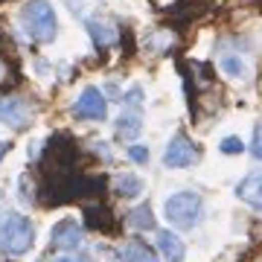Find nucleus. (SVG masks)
Segmentation results:
<instances>
[{"mask_svg": "<svg viewBox=\"0 0 262 262\" xmlns=\"http://www.w3.org/2000/svg\"><path fill=\"white\" fill-rule=\"evenodd\" d=\"M20 20H24V29L27 35L38 44H50L56 41L58 35V18H56V9L50 0H29L24 12H20Z\"/></svg>", "mask_w": 262, "mask_h": 262, "instance_id": "1", "label": "nucleus"}, {"mask_svg": "<svg viewBox=\"0 0 262 262\" xmlns=\"http://www.w3.org/2000/svg\"><path fill=\"white\" fill-rule=\"evenodd\" d=\"M163 213H166L169 225H175L178 230H192V227H198L201 215H204V201H201L198 192L184 189V192H175V195L166 198Z\"/></svg>", "mask_w": 262, "mask_h": 262, "instance_id": "2", "label": "nucleus"}, {"mask_svg": "<svg viewBox=\"0 0 262 262\" xmlns=\"http://www.w3.org/2000/svg\"><path fill=\"white\" fill-rule=\"evenodd\" d=\"M35 242V227L27 215H9L0 225V253L6 256H20Z\"/></svg>", "mask_w": 262, "mask_h": 262, "instance_id": "3", "label": "nucleus"}, {"mask_svg": "<svg viewBox=\"0 0 262 262\" xmlns=\"http://www.w3.org/2000/svg\"><path fill=\"white\" fill-rule=\"evenodd\" d=\"M198 160H201V149L189 140L187 134H175L169 140L166 151H163V166L169 169H187L192 163H198Z\"/></svg>", "mask_w": 262, "mask_h": 262, "instance_id": "4", "label": "nucleus"}, {"mask_svg": "<svg viewBox=\"0 0 262 262\" xmlns=\"http://www.w3.org/2000/svg\"><path fill=\"white\" fill-rule=\"evenodd\" d=\"M73 117L76 120H105L108 117V99H105V94L99 88H94V84H88L73 105Z\"/></svg>", "mask_w": 262, "mask_h": 262, "instance_id": "5", "label": "nucleus"}, {"mask_svg": "<svg viewBox=\"0 0 262 262\" xmlns=\"http://www.w3.org/2000/svg\"><path fill=\"white\" fill-rule=\"evenodd\" d=\"M50 239H53V248H56V251L76 253L79 248H82V242H84V230L76 225L73 219H61V222L53 227Z\"/></svg>", "mask_w": 262, "mask_h": 262, "instance_id": "6", "label": "nucleus"}, {"mask_svg": "<svg viewBox=\"0 0 262 262\" xmlns=\"http://www.w3.org/2000/svg\"><path fill=\"white\" fill-rule=\"evenodd\" d=\"M29 117H32V111L27 108L24 99H18V96H12V99H0V122H3V125L20 131V128H27L29 125Z\"/></svg>", "mask_w": 262, "mask_h": 262, "instance_id": "7", "label": "nucleus"}, {"mask_svg": "<svg viewBox=\"0 0 262 262\" xmlns=\"http://www.w3.org/2000/svg\"><path fill=\"white\" fill-rule=\"evenodd\" d=\"M236 195L242 198L245 204H251L253 210L262 213V172H253V175H248L245 181H239Z\"/></svg>", "mask_w": 262, "mask_h": 262, "instance_id": "8", "label": "nucleus"}, {"mask_svg": "<svg viewBox=\"0 0 262 262\" xmlns=\"http://www.w3.org/2000/svg\"><path fill=\"white\" fill-rule=\"evenodd\" d=\"M158 251L166 262H184V256H187L184 242L175 233H169V230H160L158 233Z\"/></svg>", "mask_w": 262, "mask_h": 262, "instance_id": "9", "label": "nucleus"}, {"mask_svg": "<svg viewBox=\"0 0 262 262\" xmlns=\"http://www.w3.org/2000/svg\"><path fill=\"white\" fill-rule=\"evenodd\" d=\"M122 259H125V262H160V256L151 251L146 242H140V239H131V242L122 248Z\"/></svg>", "mask_w": 262, "mask_h": 262, "instance_id": "10", "label": "nucleus"}, {"mask_svg": "<svg viewBox=\"0 0 262 262\" xmlns=\"http://www.w3.org/2000/svg\"><path fill=\"white\" fill-rule=\"evenodd\" d=\"M88 32H91L96 47H108V44L117 41V29L108 20H88Z\"/></svg>", "mask_w": 262, "mask_h": 262, "instance_id": "11", "label": "nucleus"}, {"mask_svg": "<svg viewBox=\"0 0 262 262\" xmlns=\"http://www.w3.org/2000/svg\"><path fill=\"white\" fill-rule=\"evenodd\" d=\"M219 64H222V70H225L227 76H230V79H248V76H251V70H248V64H245L242 58L236 56V53H225V56L219 58Z\"/></svg>", "mask_w": 262, "mask_h": 262, "instance_id": "12", "label": "nucleus"}, {"mask_svg": "<svg viewBox=\"0 0 262 262\" xmlns=\"http://www.w3.org/2000/svg\"><path fill=\"white\" fill-rule=\"evenodd\" d=\"M114 189H117V195H122V198H137L143 192V181L137 178V175L125 172V175H120V178L114 181Z\"/></svg>", "mask_w": 262, "mask_h": 262, "instance_id": "13", "label": "nucleus"}, {"mask_svg": "<svg viewBox=\"0 0 262 262\" xmlns=\"http://www.w3.org/2000/svg\"><path fill=\"white\" fill-rule=\"evenodd\" d=\"M140 131H143L140 114H122L120 120H117V134H120V137H125V140H134Z\"/></svg>", "mask_w": 262, "mask_h": 262, "instance_id": "14", "label": "nucleus"}, {"mask_svg": "<svg viewBox=\"0 0 262 262\" xmlns=\"http://www.w3.org/2000/svg\"><path fill=\"white\" fill-rule=\"evenodd\" d=\"M128 225L134 230H155V215H151V207L149 204H140L134 207L128 215Z\"/></svg>", "mask_w": 262, "mask_h": 262, "instance_id": "15", "label": "nucleus"}, {"mask_svg": "<svg viewBox=\"0 0 262 262\" xmlns=\"http://www.w3.org/2000/svg\"><path fill=\"white\" fill-rule=\"evenodd\" d=\"M120 102H125V105L131 108V111H137V108L143 105V88H140V84H134V88H128V91L122 94V99H120Z\"/></svg>", "mask_w": 262, "mask_h": 262, "instance_id": "16", "label": "nucleus"}, {"mask_svg": "<svg viewBox=\"0 0 262 262\" xmlns=\"http://www.w3.org/2000/svg\"><path fill=\"white\" fill-rule=\"evenodd\" d=\"M222 151H225V155H242L245 151L242 137H225V140H222Z\"/></svg>", "mask_w": 262, "mask_h": 262, "instance_id": "17", "label": "nucleus"}, {"mask_svg": "<svg viewBox=\"0 0 262 262\" xmlns=\"http://www.w3.org/2000/svg\"><path fill=\"white\" fill-rule=\"evenodd\" d=\"M128 158L134 163H149V149L146 146H128Z\"/></svg>", "mask_w": 262, "mask_h": 262, "instance_id": "18", "label": "nucleus"}, {"mask_svg": "<svg viewBox=\"0 0 262 262\" xmlns=\"http://www.w3.org/2000/svg\"><path fill=\"white\" fill-rule=\"evenodd\" d=\"M251 155L256 160H262V125L253 128V140H251Z\"/></svg>", "mask_w": 262, "mask_h": 262, "instance_id": "19", "label": "nucleus"}, {"mask_svg": "<svg viewBox=\"0 0 262 262\" xmlns=\"http://www.w3.org/2000/svg\"><path fill=\"white\" fill-rule=\"evenodd\" d=\"M3 219H6V195L0 192V222H3Z\"/></svg>", "mask_w": 262, "mask_h": 262, "instance_id": "20", "label": "nucleus"}, {"mask_svg": "<svg viewBox=\"0 0 262 262\" xmlns=\"http://www.w3.org/2000/svg\"><path fill=\"white\" fill-rule=\"evenodd\" d=\"M6 149H9V143H3V140H0V158L6 155Z\"/></svg>", "mask_w": 262, "mask_h": 262, "instance_id": "21", "label": "nucleus"}]
</instances>
